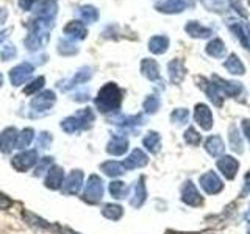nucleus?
Returning a JSON list of instances; mask_svg holds the SVG:
<instances>
[{
    "mask_svg": "<svg viewBox=\"0 0 250 234\" xmlns=\"http://www.w3.org/2000/svg\"><path fill=\"white\" fill-rule=\"evenodd\" d=\"M122 97H124V92L122 89L117 86L116 83H106L104 84L96 97V106L100 113L104 114H109V113H114L117 109L121 108L122 103Z\"/></svg>",
    "mask_w": 250,
    "mask_h": 234,
    "instance_id": "f257e3e1",
    "label": "nucleus"
},
{
    "mask_svg": "<svg viewBox=\"0 0 250 234\" xmlns=\"http://www.w3.org/2000/svg\"><path fill=\"white\" fill-rule=\"evenodd\" d=\"M94 120H96V116H94L92 109L83 108V109H78L74 116H69L66 119H62L61 128L62 131H66L67 135H72V133H77L80 130L89 128Z\"/></svg>",
    "mask_w": 250,
    "mask_h": 234,
    "instance_id": "f03ea898",
    "label": "nucleus"
},
{
    "mask_svg": "<svg viewBox=\"0 0 250 234\" xmlns=\"http://www.w3.org/2000/svg\"><path fill=\"white\" fill-rule=\"evenodd\" d=\"M104 181L99 175H91L88 178V183L84 186V192H83V200L89 205H97V203L104 197Z\"/></svg>",
    "mask_w": 250,
    "mask_h": 234,
    "instance_id": "7ed1b4c3",
    "label": "nucleus"
},
{
    "mask_svg": "<svg viewBox=\"0 0 250 234\" xmlns=\"http://www.w3.org/2000/svg\"><path fill=\"white\" fill-rule=\"evenodd\" d=\"M195 81H197V86L199 88L207 94V97L213 101V103L217 106V108H221L224 105V98L225 96L222 94V91L217 88V84L213 83V81H209L208 78L205 77H195Z\"/></svg>",
    "mask_w": 250,
    "mask_h": 234,
    "instance_id": "20e7f679",
    "label": "nucleus"
},
{
    "mask_svg": "<svg viewBox=\"0 0 250 234\" xmlns=\"http://www.w3.org/2000/svg\"><path fill=\"white\" fill-rule=\"evenodd\" d=\"M200 187L202 191L208 194V195H216L224 189V183L221 176H219L216 172L208 170L200 176Z\"/></svg>",
    "mask_w": 250,
    "mask_h": 234,
    "instance_id": "39448f33",
    "label": "nucleus"
},
{
    "mask_svg": "<svg viewBox=\"0 0 250 234\" xmlns=\"http://www.w3.org/2000/svg\"><path fill=\"white\" fill-rule=\"evenodd\" d=\"M180 195H182V201L188 206L192 208H199L203 205V197L200 195L199 189L195 187V184L192 181H185V184L180 189Z\"/></svg>",
    "mask_w": 250,
    "mask_h": 234,
    "instance_id": "423d86ee",
    "label": "nucleus"
},
{
    "mask_svg": "<svg viewBox=\"0 0 250 234\" xmlns=\"http://www.w3.org/2000/svg\"><path fill=\"white\" fill-rule=\"evenodd\" d=\"M35 72V66L31 64V62H21V64L14 66L11 70H10V80H11V84L13 86H21L25 83L28 78L31 77V74Z\"/></svg>",
    "mask_w": 250,
    "mask_h": 234,
    "instance_id": "0eeeda50",
    "label": "nucleus"
},
{
    "mask_svg": "<svg viewBox=\"0 0 250 234\" xmlns=\"http://www.w3.org/2000/svg\"><path fill=\"white\" fill-rule=\"evenodd\" d=\"M38 162V152L36 150H25L19 155L13 156L11 166L18 172H27Z\"/></svg>",
    "mask_w": 250,
    "mask_h": 234,
    "instance_id": "6e6552de",
    "label": "nucleus"
},
{
    "mask_svg": "<svg viewBox=\"0 0 250 234\" xmlns=\"http://www.w3.org/2000/svg\"><path fill=\"white\" fill-rule=\"evenodd\" d=\"M194 122L199 125L203 131H209L213 128V113L208 105L197 103L194 106Z\"/></svg>",
    "mask_w": 250,
    "mask_h": 234,
    "instance_id": "1a4fd4ad",
    "label": "nucleus"
},
{
    "mask_svg": "<svg viewBox=\"0 0 250 234\" xmlns=\"http://www.w3.org/2000/svg\"><path fill=\"white\" fill-rule=\"evenodd\" d=\"M216 167L227 179H234L239 170V161L236 158H233V156L224 155L216 161Z\"/></svg>",
    "mask_w": 250,
    "mask_h": 234,
    "instance_id": "9d476101",
    "label": "nucleus"
},
{
    "mask_svg": "<svg viewBox=\"0 0 250 234\" xmlns=\"http://www.w3.org/2000/svg\"><path fill=\"white\" fill-rule=\"evenodd\" d=\"M83 186V172L82 170H72L66 176L64 183H62V194L66 195H77L80 192Z\"/></svg>",
    "mask_w": 250,
    "mask_h": 234,
    "instance_id": "9b49d317",
    "label": "nucleus"
},
{
    "mask_svg": "<svg viewBox=\"0 0 250 234\" xmlns=\"http://www.w3.org/2000/svg\"><path fill=\"white\" fill-rule=\"evenodd\" d=\"M57 101V96H55L53 91H42L41 94H38L36 97L31 98L30 106L35 109V111H49V109L55 105Z\"/></svg>",
    "mask_w": 250,
    "mask_h": 234,
    "instance_id": "f8f14e48",
    "label": "nucleus"
},
{
    "mask_svg": "<svg viewBox=\"0 0 250 234\" xmlns=\"http://www.w3.org/2000/svg\"><path fill=\"white\" fill-rule=\"evenodd\" d=\"M167 75L172 84H180L186 77V66L182 58H174L167 64Z\"/></svg>",
    "mask_w": 250,
    "mask_h": 234,
    "instance_id": "ddd939ff",
    "label": "nucleus"
},
{
    "mask_svg": "<svg viewBox=\"0 0 250 234\" xmlns=\"http://www.w3.org/2000/svg\"><path fill=\"white\" fill-rule=\"evenodd\" d=\"M211 81L217 84V88L222 91V94L225 97H238L242 92V84L238 81H227L219 75L211 77Z\"/></svg>",
    "mask_w": 250,
    "mask_h": 234,
    "instance_id": "4468645a",
    "label": "nucleus"
},
{
    "mask_svg": "<svg viewBox=\"0 0 250 234\" xmlns=\"http://www.w3.org/2000/svg\"><path fill=\"white\" fill-rule=\"evenodd\" d=\"M147 164H148V156L146 155L144 150H141V148H135V150L128 155V158L124 161V166L127 170L146 167Z\"/></svg>",
    "mask_w": 250,
    "mask_h": 234,
    "instance_id": "2eb2a0df",
    "label": "nucleus"
},
{
    "mask_svg": "<svg viewBox=\"0 0 250 234\" xmlns=\"http://www.w3.org/2000/svg\"><path fill=\"white\" fill-rule=\"evenodd\" d=\"M186 0H161L155 5V10L164 14H178L186 10Z\"/></svg>",
    "mask_w": 250,
    "mask_h": 234,
    "instance_id": "dca6fc26",
    "label": "nucleus"
},
{
    "mask_svg": "<svg viewBox=\"0 0 250 234\" xmlns=\"http://www.w3.org/2000/svg\"><path fill=\"white\" fill-rule=\"evenodd\" d=\"M92 67H89V66H83V67H80L75 72V75L70 78V80L64 84V86H60V88L62 89V91H69V89H72V88H75V86H78V84H83V83H86V81H89L91 78H92Z\"/></svg>",
    "mask_w": 250,
    "mask_h": 234,
    "instance_id": "f3484780",
    "label": "nucleus"
},
{
    "mask_svg": "<svg viewBox=\"0 0 250 234\" xmlns=\"http://www.w3.org/2000/svg\"><path fill=\"white\" fill-rule=\"evenodd\" d=\"M64 35L72 39V41H83V39L88 36V30H86L84 23L80 22V20H70L66 23L64 27Z\"/></svg>",
    "mask_w": 250,
    "mask_h": 234,
    "instance_id": "a211bd4d",
    "label": "nucleus"
},
{
    "mask_svg": "<svg viewBox=\"0 0 250 234\" xmlns=\"http://www.w3.org/2000/svg\"><path fill=\"white\" fill-rule=\"evenodd\" d=\"M62 183H64V170L58 166H53L49 172H47V176H45V187L47 189H52V191H57L60 187H62Z\"/></svg>",
    "mask_w": 250,
    "mask_h": 234,
    "instance_id": "6ab92c4d",
    "label": "nucleus"
},
{
    "mask_svg": "<svg viewBox=\"0 0 250 234\" xmlns=\"http://www.w3.org/2000/svg\"><path fill=\"white\" fill-rule=\"evenodd\" d=\"M16 142H18V130L14 127L5 128L0 133V152L10 153L13 148H16Z\"/></svg>",
    "mask_w": 250,
    "mask_h": 234,
    "instance_id": "aec40b11",
    "label": "nucleus"
},
{
    "mask_svg": "<svg viewBox=\"0 0 250 234\" xmlns=\"http://www.w3.org/2000/svg\"><path fill=\"white\" fill-rule=\"evenodd\" d=\"M57 10H58L57 2H50V0H39L38 5L35 6V16L36 18L53 20L55 16H57Z\"/></svg>",
    "mask_w": 250,
    "mask_h": 234,
    "instance_id": "412c9836",
    "label": "nucleus"
},
{
    "mask_svg": "<svg viewBox=\"0 0 250 234\" xmlns=\"http://www.w3.org/2000/svg\"><path fill=\"white\" fill-rule=\"evenodd\" d=\"M229 28L236 35L238 41L244 49H250V25L249 23H241V22H231Z\"/></svg>",
    "mask_w": 250,
    "mask_h": 234,
    "instance_id": "4be33fe9",
    "label": "nucleus"
},
{
    "mask_svg": "<svg viewBox=\"0 0 250 234\" xmlns=\"http://www.w3.org/2000/svg\"><path fill=\"white\" fill-rule=\"evenodd\" d=\"M185 31L188 33V36H191L194 39H207L213 35V30L208 27H203L200 22L197 20H189L186 22L185 25Z\"/></svg>",
    "mask_w": 250,
    "mask_h": 234,
    "instance_id": "5701e85b",
    "label": "nucleus"
},
{
    "mask_svg": "<svg viewBox=\"0 0 250 234\" xmlns=\"http://www.w3.org/2000/svg\"><path fill=\"white\" fill-rule=\"evenodd\" d=\"M147 200V187H146V178L141 176L138 179L136 186L133 187V197L130 198V206L141 208Z\"/></svg>",
    "mask_w": 250,
    "mask_h": 234,
    "instance_id": "b1692460",
    "label": "nucleus"
},
{
    "mask_svg": "<svg viewBox=\"0 0 250 234\" xmlns=\"http://www.w3.org/2000/svg\"><path fill=\"white\" fill-rule=\"evenodd\" d=\"M141 74H143L147 80L156 81L160 80V64L152 58H144L141 61Z\"/></svg>",
    "mask_w": 250,
    "mask_h": 234,
    "instance_id": "393cba45",
    "label": "nucleus"
},
{
    "mask_svg": "<svg viewBox=\"0 0 250 234\" xmlns=\"http://www.w3.org/2000/svg\"><path fill=\"white\" fill-rule=\"evenodd\" d=\"M128 150V139L125 136H113L106 144V152L113 156H121Z\"/></svg>",
    "mask_w": 250,
    "mask_h": 234,
    "instance_id": "a878e982",
    "label": "nucleus"
},
{
    "mask_svg": "<svg viewBox=\"0 0 250 234\" xmlns=\"http://www.w3.org/2000/svg\"><path fill=\"white\" fill-rule=\"evenodd\" d=\"M169 44H170V41L167 36H164V35L152 36L148 39V52L153 55H163L167 52Z\"/></svg>",
    "mask_w": 250,
    "mask_h": 234,
    "instance_id": "bb28decb",
    "label": "nucleus"
},
{
    "mask_svg": "<svg viewBox=\"0 0 250 234\" xmlns=\"http://www.w3.org/2000/svg\"><path fill=\"white\" fill-rule=\"evenodd\" d=\"M205 150L213 156V158H219L222 156L224 150H225V144L221 136H209L205 140Z\"/></svg>",
    "mask_w": 250,
    "mask_h": 234,
    "instance_id": "cd10ccee",
    "label": "nucleus"
},
{
    "mask_svg": "<svg viewBox=\"0 0 250 234\" xmlns=\"http://www.w3.org/2000/svg\"><path fill=\"white\" fill-rule=\"evenodd\" d=\"M229 145L234 153L244 152V142H242L241 131L234 123H231L229 127Z\"/></svg>",
    "mask_w": 250,
    "mask_h": 234,
    "instance_id": "c85d7f7f",
    "label": "nucleus"
},
{
    "mask_svg": "<svg viewBox=\"0 0 250 234\" xmlns=\"http://www.w3.org/2000/svg\"><path fill=\"white\" fill-rule=\"evenodd\" d=\"M224 67L229 70L231 75H244L246 74V66L242 62L236 53H230L229 58L224 61Z\"/></svg>",
    "mask_w": 250,
    "mask_h": 234,
    "instance_id": "c756f323",
    "label": "nucleus"
},
{
    "mask_svg": "<svg viewBox=\"0 0 250 234\" xmlns=\"http://www.w3.org/2000/svg\"><path fill=\"white\" fill-rule=\"evenodd\" d=\"M205 52L207 55H209L211 58H224L225 57V53H227V49H225V42L222 41L221 38H214V39H211V41L207 44L205 47Z\"/></svg>",
    "mask_w": 250,
    "mask_h": 234,
    "instance_id": "7c9ffc66",
    "label": "nucleus"
},
{
    "mask_svg": "<svg viewBox=\"0 0 250 234\" xmlns=\"http://www.w3.org/2000/svg\"><path fill=\"white\" fill-rule=\"evenodd\" d=\"M100 170L104 172L105 175L111 176V178H117V176H122L127 169L124 166V161H106L100 166Z\"/></svg>",
    "mask_w": 250,
    "mask_h": 234,
    "instance_id": "2f4dec72",
    "label": "nucleus"
},
{
    "mask_svg": "<svg viewBox=\"0 0 250 234\" xmlns=\"http://www.w3.org/2000/svg\"><path fill=\"white\" fill-rule=\"evenodd\" d=\"M143 145H144V148L147 152L156 155L161 150V136H160V133L148 131L147 135L143 137Z\"/></svg>",
    "mask_w": 250,
    "mask_h": 234,
    "instance_id": "473e14b6",
    "label": "nucleus"
},
{
    "mask_svg": "<svg viewBox=\"0 0 250 234\" xmlns=\"http://www.w3.org/2000/svg\"><path fill=\"white\" fill-rule=\"evenodd\" d=\"M50 36H41V35H31L28 33L27 38L23 39V44H25V47L30 50V52H38L44 49V47L47 45V42H49Z\"/></svg>",
    "mask_w": 250,
    "mask_h": 234,
    "instance_id": "72a5a7b5",
    "label": "nucleus"
},
{
    "mask_svg": "<svg viewBox=\"0 0 250 234\" xmlns=\"http://www.w3.org/2000/svg\"><path fill=\"white\" fill-rule=\"evenodd\" d=\"M113 123L119 125L122 128H133V127H139V125L144 123V117L141 114H136V116H119L116 117L113 120Z\"/></svg>",
    "mask_w": 250,
    "mask_h": 234,
    "instance_id": "f704fd0d",
    "label": "nucleus"
},
{
    "mask_svg": "<svg viewBox=\"0 0 250 234\" xmlns=\"http://www.w3.org/2000/svg\"><path fill=\"white\" fill-rule=\"evenodd\" d=\"M78 14L80 19L86 23H94L99 20V10L92 5H83L78 8Z\"/></svg>",
    "mask_w": 250,
    "mask_h": 234,
    "instance_id": "c9c22d12",
    "label": "nucleus"
},
{
    "mask_svg": "<svg viewBox=\"0 0 250 234\" xmlns=\"http://www.w3.org/2000/svg\"><path fill=\"white\" fill-rule=\"evenodd\" d=\"M102 215L106 217L108 220H119L124 215V209L121 205H116V203H106V205L102 208Z\"/></svg>",
    "mask_w": 250,
    "mask_h": 234,
    "instance_id": "e433bc0d",
    "label": "nucleus"
},
{
    "mask_svg": "<svg viewBox=\"0 0 250 234\" xmlns=\"http://www.w3.org/2000/svg\"><path fill=\"white\" fill-rule=\"evenodd\" d=\"M128 191H130V187L125 184L124 181H119V179H116V181L109 183V194H111L116 200L125 198L128 195Z\"/></svg>",
    "mask_w": 250,
    "mask_h": 234,
    "instance_id": "4c0bfd02",
    "label": "nucleus"
},
{
    "mask_svg": "<svg viewBox=\"0 0 250 234\" xmlns=\"http://www.w3.org/2000/svg\"><path fill=\"white\" fill-rule=\"evenodd\" d=\"M160 108H161V100H160L158 96H156V94L146 97L144 103H143V109L147 114H156L160 111Z\"/></svg>",
    "mask_w": 250,
    "mask_h": 234,
    "instance_id": "58836bf2",
    "label": "nucleus"
},
{
    "mask_svg": "<svg viewBox=\"0 0 250 234\" xmlns=\"http://www.w3.org/2000/svg\"><path fill=\"white\" fill-rule=\"evenodd\" d=\"M33 136H35V131L31 128H23L19 135H18V142H16V148H25L31 144V140H33Z\"/></svg>",
    "mask_w": 250,
    "mask_h": 234,
    "instance_id": "ea45409f",
    "label": "nucleus"
},
{
    "mask_svg": "<svg viewBox=\"0 0 250 234\" xmlns=\"http://www.w3.org/2000/svg\"><path fill=\"white\" fill-rule=\"evenodd\" d=\"M58 53L62 55V57H72V55L78 53V47L75 44H72L70 41H66V39H60Z\"/></svg>",
    "mask_w": 250,
    "mask_h": 234,
    "instance_id": "a19ab883",
    "label": "nucleus"
},
{
    "mask_svg": "<svg viewBox=\"0 0 250 234\" xmlns=\"http://www.w3.org/2000/svg\"><path fill=\"white\" fill-rule=\"evenodd\" d=\"M183 137H185V142L188 145H191V147H197L202 142V135L195 128H192V127H189L185 131Z\"/></svg>",
    "mask_w": 250,
    "mask_h": 234,
    "instance_id": "79ce46f5",
    "label": "nucleus"
},
{
    "mask_svg": "<svg viewBox=\"0 0 250 234\" xmlns=\"http://www.w3.org/2000/svg\"><path fill=\"white\" fill-rule=\"evenodd\" d=\"M170 120L175 125H185L188 120H189V111L186 108H177L172 111L170 114Z\"/></svg>",
    "mask_w": 250,
    "mask_h": 234,
    "instance_id": "37998d69",
    "label": "nucleus"
},
{
    "mask_svg": "<svg viewBox=\"0 0 250 234\" xmlns=\"http://www.w3.org/2000/svg\"><path fill=\"white\" fill-rule=\"evenodd\" d=\"M52 167H53V158H52V156H45V158L39 159L38 166H36V169H35V176H41V175H44L45 172H49Z\"/></svg>",
    "mask_w": 250,
    "mask_h": 234,
    "instance_id": "c03bdc74",
    "label": "nucleus"
},
{
    "mask_svg": "<svg viewBox=\"0 0 250 234\" xmlns=\"http://www.w3.org/2000/svg\"><path fill=\"white\" fill-rule=\"evenodd\" d=\"M202 5L213 13H224L227 10V5L224 0H202Z\"/></svg>",
    "mask_w": 250,
    "mask_h": 234,
    "instance_id": "a18cd8bd",
    "label": "nucleus"
},
{
    "mask_svg": "<svg viewBox=\"0 0 250 234\" xmlns=\"http://www.w3.org/2000/svg\"><path fill=\"white\" fill-rule=\"evenodd\" d=\"M44 83H45V78L38 77L36 80H33L30 84H27L25 88H23V94H25V96H33V94H36L39 89H42Z\"/></svg>",
    "mask_w": 250,
    "mask_h": 234,
    "instance_id": "49530a36",
    "label": "nucleus"
},
{
    "mask_svg": "<svg viewBox=\"0 0 250 234\" xmlns=\"http://www.w3.org/2000/svg\"><path fill=\"white\" fill-rule=\"evenodd\" d=\"M52 140H53V137H52L50 133L42 131V133H39V136H38L36 147H39V148H42V150H45V148H49V147H50Z\"/></svg>",
    "mask_w": 250,
    "mask_h": 234,
    "instance_id": "de8ad7c7",
    "label": "nucleus"
},
{
    "mask_svg": "<svg viewBox=\"0 0 250 234\" xmlns=\"http://www.w3.org/2000/svg\"><path fill=\"white\" fill-rule=\"evenodd\" d=\"M16 55H18V50H16V47L11 44L3 45L2 50H0V58H2V61H10L16 57Z\"/></svg>",
    "mask_w": 250,
    "mask_h": 234,
    "instance_id": "09e8293b",
    "label": "nucleus"
},
{
    "mask_svg": "<svg viewBox=\"0 0 250 234\" xmlns=\"http://www.w3.org/2000/svg\"><path fill=\"white\" fill-rule=\"evenodd\" d=\"M229 3H230V8H231V10L236 11V13L241 16V18H244V19L249 18V11L246 10V6L242 5L241 0H229Z\"/></svg>",
    "mask_w": 250,
    "mask_h": 234,
    "instance_id": "8fccbe9b",
    "label": "nucleus"
},
{
    "mask_svg": "<svg viewBox=\"0 0 250 234\" xmlns=\"http://www.w3.org/2000/svg\"><path fill=\"white\" fill-rule=\"evenodd\" d=\"M38 2L39 0H19V6L23 11H31V10H35Z\"/></svg>",
    "mask_w": 250,
    "mask_h": 234,
    "instance_id": "3c124183",
    "label": "nucleus"
},
{
    "mask_svg": "<svg viewBox=\"0 0 250 234\" xmlns=\"http://www.w3.org/2000/svg\"><path fill=\"white\" fill-rule=\"evenodd\" d=\"M241 130H242V135L246 136V139L249 140V144H250V119H242Z\"/></svg>",
    "mask_w": 250,
    "mask_h": 234,
    "instance_id": "603ef678",
    "label": "nucleus"
},
{
    "mask_svg": "<svg viewBox=\"0 0 250 234\" xmlns=\"http://www.w3.org/2000/svg\"><path fill=\"white\" fill-rule=\"evenodd\" d=\"M247 194H250V170L244 176V184H242V191H241V197H246Z\"/></svg>",
    "mask_w": 250,
    "mask_h": 234,
    "instance_id": "864d4df0",
    "label": "nucleus"
},
{
    "mask_svg": "<svg viewBox=\"0 0 250 234\" xmlns=\"http://www.w3.org/2000/svg\"><path fill=\"white\" fill-rule=\"evenodd\" d=\"M11 205H13V201L8 198L5 194L0 192V209H8Z\"/></svg>",
    "mask_w": 250,
    "mask_h": 234,
    "instance_id": "5fc2aeb1",
    "label": "nucleus"
},
{
    "mask_svg": "<svg viewBox=\"0 0 250 234\" xmlns=\"http://www.w3.org/2000/svg\"><path fill=\"white\" fill-rule=\"evenodd\" d=\"M89 98V94H86V92H82V94H77V96H74V100L77 101H86Z\"/></svg>",
    "mask_w": 250,
    "mask_h": 234,
    "instance_id": "6e6d98bb",
    "label": "nucleus"
},
{
    "mask_svg": "<svg viewBox=\"0 0 250 234\" xmlns=\"http://www.w3.org/2000/svg\"><path fill=\"white\" fill-rule=\"evenodd\" d=\"M6 18H8V11L5 8H0V25H3L6 22Z\"/></svg>",
    "mask_w": 250,
    "mask_h": 234,
    "instance_id": "4d7b16f0",
    "label": "nucleus"
},
{
    "mask_svg": "<svg viewBox=\"0 0 250 234\" xmlns=\"http://www.w3.org/2000/svg\"><path fill=\"white\" fill-rule=\"evenodd\" d=\"M8 33H10V30H3V31H0V42H3L5 39L8 38Z\"/></svg>",
    "mask_w": 250,
    "mask_h": 234,
    "instance_id": "13d9d810",
    "label": "nucleus"
},
{
    "mask_svg": "<svg viewBox=\"0 0 250 234\" xmlns=\"http://www.w3.org/2000/svg\"><path fill=\"white\" fill-rule=\"evenodd\" d=\"M2 84H3V75L0 74V86H2Z\"/></svg>",
    "mask_w": 250,
    "mask_h": 234,
    "instance_id": "bf43d9fd",
    "label": "nucleus"
},
{
    "mask_svg": "<svg viewBox=\"0 0 250 234\" xmlns=\"http://www.w3.org/2000/svg\"><path fill=\"white\" fill-rule=\"evenodd\" d=\"M50 2H57V0H50Z\"/></svg>",
    "mask_w": 250,
    "mask_h": 234,
    "instance_id": "052dcab7",
    "label": "nucleus"
},
{
    "mask_svg": "<svg viewBox=\"0 0 250 234\" xmlns=\"http://www.w3.org/2000/svg\"><path fill=\"white\" fill-rule=\"evenodd\" d=\"M249 5H250V0H249Z\"/></svg>",
    "mask_w": 250,
    "mask_h": 234,
    "instance_id": "680f3d73",
    "label": "nucleus"
}]
</instances>
